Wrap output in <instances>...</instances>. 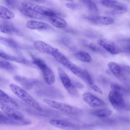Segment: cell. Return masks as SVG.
Segmentation results:
<instances>
[{
  "mask_svg": "<svg viewBox=\"0 0 130 130\" xmlns=\"http://www.w3.org/2000/svg\"><path fill=\"white\" fill-rule=\"evenodd\" d=\"M87 19L93 23L103 25H110L115 22V20L112 18L105 16H92L88 17Z\"/></svg>",
  "mask_w": 130,
  "mask_h": 130,
  "instance_id": "cell-13",
  "label": "cell"
},
{
  "mask_svg": "<svg viewBox=\"0 0 130 130\" xmlns=\"http://www.w3.org/2000/svg\"><path fill=\"white\" fill-rule=\"evenodd\" d=\"M101 3L102 5L107 7L114 9L127 7L125 4L116 1L102 0L101 1Z\"/></svg>",
  "mask_w": 130,
  "mask_h": 130,
  "instance_id": "cell-21",
  "label": "cell"
},
{
  "mask_svg": "<svg viewBox=\"0 0 130 130\" xmlns=\"http://www.w3.org/2000/svg\"><path fill=\"white\" fill-rule=\"evenodd\" d=\"M0 31L3 33L9 35H19L20 31L11 23L5 21L0 24Z\"/></svg>",
  "mask_w": 130,
  "mask_h": 130,
  "instance_id": "cell-14",
  "label": "cell"
},
{
  "mask_svg": "<svg viewBox=\"0 0 130 130\" xmlns=\"http://www.w3.org/2000/svg\"><path fill=\"white\" fill-rule=\"evenodd\" d=\"M34 48L38 51L52 55L57 48L41 41H35L33 43Z\"/></svg>",
  "mask_w": 130,
  "mask_h": 130,
  "instance_id": "cell-11",
  "label": "cell"
},
{
  "mask_svg": "<svg viewBox=\"0 0 130 130\" xmlns=\"http://www.w3.org/2000/svg\"><path fill=\"white\" fill-rule=\"evenodd\" d=\"M122 68L123 70H124L127 73L130 74V67L127 66H122Z\"/></svg>",
  "mask_w": 130,
  "mask_h": 130,
  "instance_id": "cell-35",
  "label": "cell"
},
{
  "mask_svg": "<svg viewBox=\"0 0 130 130\" xmlns=\"http://www.w3.org/2000/svg\"><path fill=\"white\" fill-rule=\"evenodd\" d=\"M31 121L27 119L18 120L10 117L3 112H0V124L9 125H23L30 124Z\"/></svg>",
  "mask_w": 130,
  "mask_h": 130,
  "instance_id": "cell-9",
  "label": "cell"
},
{
  "mask_svg": "<svg viewBox=\"0 0 130 130\" xmlns=\"http://www.w3.org/2000/svg\"><path fill=\"white\" fill-rule=\"evenodd\" d=\"M5 2L8 5L11 6L13 4L12 1H11L10 0H6L5 1Z\"/></svg>",
  "mask_w": 130,
  "mask_h": 130,
  "instance_id": "cell-38",
  "label": "cell"
},
{
  "mask_svg": "<svg viewBox=\"0 0 130 130\" xmlns=\"http://www.w3.org/2000/svg\"><path fill=\"white\" fill-rule=\"evenodd\" d=\"M49 122L52 125L62 129H70L73 128L75 127L73 124L62 120H50Z\"/></svg>",
  "mask_w": 130,
  "mask_h": 130,
  "instance_id": "cell-16",
  "label": "cell"
},
{
  "mask_svg": "<svg viewBox=\"0 0 130 130\" xmlns=\"http://www.w3.org/2000/svg\"><path fill=\"white\" fill-rule=\"evenodd\" d=\"M20 11L24 15L34 19H41L44 18L43 15L39 14L36 12L23 7L19 9Z\"/></svg>",
  "mask_w": 130,
  "mask_h": 130,
  "instance_id": "cell-22",
  "label": "cell"
},
{
  "mask_svg": "<svg viewBox=\"0 0 130 130\" xmlns=\"http://www.w3.org/2000/svg\"><path fill=\"white\" fill-rule=\"evenodd\" d=\"M58 71L64 87L69 93L74 96H78L79 94L76 87L73 84L72 81L64 71L61 68H58Z\"/></svg>",
  "mask_w": 130,
  "mask_h": 130,
  "instance_id": "cell-6",
  "label": "cell"
},
{
  "mask_svg": "<svg viewBox=\"0 0 130 130\" xmlns=\"http://www.w3.org/2000/svg\"><path fill=\"white\" fill-rule=\"evenodd\" d=\"M66 6L70 8L75 10L79 8L80 6L78 4L73 3H69L66 4Z\"/></svg>",
  "mask_w": 130,
  "mask_h": 130,
  "instance_id": "cell-32",
  "label": "cell"
},
{
  "mask_svg": "<svg viewBox=\"0 0 130 130\" xmlns=\"http://www.w3.org/2000/svg\"><path fill=\"white\" fill-rule=\"evenodd\" d=\"M43 101L51 107L71 115L78 116L83 113L81 109L66 104L47 99H43Z\"/></svg>",
  "mask_w": 130,
  "mask_h": 130,
  "instance_id": "cell-2",
  "label": "cell"
},
{
  "mask_svg": "<svg viewBox=\"0 0 130 130\" xmlns=\"http://www.w3.org/2000/svg\"><path fill=\"white\" fill-rule=\"evenodd\" d=\"M72 83L76 87H77L79 88H83L84 87V85L83 84L78 82L72 81Z\"/></svg>",
  "mask_w": 130,
  "mask_h": 130,
  "instance_id": "cell-34",
  "label": "cell"
},
{
  "mask_svg": "<svg viewBox=\"0 0 130 130\" xmlns=\"http://www.w3.org/2000/svg\"><path fill=\"white\" fill-rule=\"evenodd\" d=\"M108 65L111 71L118 78L121 77L122 70L121 67L116 63L112 62H109Z\"/></svg>",
  "mask_w": 130,
  "mask_h": 130,
  "instance_id": "cell-23",
  "label": "cell"
},
{
  "mask_svg": "<svg viewBox=\"0 0 130 130\" xmlns=\"http://www.w3.org/2000/svg\"><path fill=\"white\" fill-rule=\"evenodd\" d=\"M108 97L110 102L115 108L118 110L124 109L125 103L121 93L112 90L110 91Z\"/></svg>",
  "mask_w": 130,
  "mask_h": 130,
  "instance_id": "cell-8",
  "label": "cell"
},
{
  "mask_svg": "<svg viewBox=\"0 0 130 130\" xmlns=\"http://www.w3.org/2000/svg\"><path fill=\"white\" fill-rule=\"evenodd\" d=\"M26 26L28 28L33 29L48 30L52 28L51 26L47 23L34 20L27 21Z\"/></svg>",
  "mask_w": 130,
  "mask_h": 130,
  "instance_id": "cell-15",
  "label": "cell"
},
{
  "mask_svg": "<svg viewBox=\"0 0 130 130\" xmlns=\"http://www.w3.org/2000/svg\"><path fill=\"white\" fill-rule=\"evenodd\" d=\"M0 107L5 114L10 117L18 120L24 119L22 113L1 100H0Z\"/></svg>",
  "mask_w": 130,
  "mask_h": 130,
  "instance_id": "cell-10",
  "label": "cell"
},
{
  "mask_svg": "<svg viewBox=\"0 0 130 130\" xmlns=\"http://www.w3.org/2000/svg\"><path fill=\"white\" fill-rule=\"evenodd\" d=\"M32 63L42 71L44 79L48 85H53L55 82V75L50 68L43 60L33 57Z\"/></svg>",
  "mask_w": 130,
  "mask_h": 130,
  "instance_id": "cell-4",
  "label": "cell"
},
{
  "mask_svg": "<svg viewBox=\"0 0 130 130\" xmlns=\"http://www.w3.org/2000/svg\"><path fill=\"white\" fill-rule=\"evenodd\" d=\"M127 49H128L129 51L130 52V46H127Z\"/></svg>",
  "mask_w": 130,
  "mask_h": 130,
  "instance_id": "cell-39",
  "label": "cell"
},
{
  "mask_svg": "<svg viewBox=\"0 0 130 130\" xmlns=\"http://www.w3.org/2000/svg\"><path fill=\"white\" fill-rule=\"evenodd\" d=\"M49 19L51 24L56 27L64 28L68 26L67 22L64 19L57 15L50 17Z\"/></svg>",
  "mask_w": 130,
  "mask_h": 130,
  "instance_id": "cell-19",
  "label": "cell"
},
{
  "mask_svg": "<svg viewBox=\"0 0 130 130\" xmlns=\"http://www.w3.org/2000/svg\"><path fill=\"white\" fill-rule=\"evenodd\" d=\"M89 47L91 50L95 52L100 51L101 50L100 47L93 42L90 43L89 45Z\"/></svg>",
  "mask_w": 130,
  "mask_h": 130,
  "instance_id": "cell-33",
  "label": "cell"
},
{
  "mask_svg": "<svg viewBox=\"0 0 130 130\" xmlns=\"http://www.w3.org/2000/svg\"><path fill=\"white\" fill-rule=\"evenodd\" d=\"M124 109L130 110V103H125Z\"/></svg>",
  "mask_w": 130,
  "mask_h": 130,
  "instance_id": "cell-36",
  "label": "cell"
},
{
  "mask_svg": "<svg viewBox=\"0 0 130 130\" xmlns=\"http://www.w3.org/2000/svg\"><path fill=\"white\" fill-rule=\"evenodd\" d=\"M22 5L24 8L33 10L43 16L50 17L57 15V13L52 9L30 2H23Z\"/></svg>",
  "mask_w": 130,
  "mask_h": 130,
  "instance_id": "cell-5",
  "label": "cell"
},
{
  "mask_svg": "<svg viewBox=\"0 0 130 130\" xmlns=\"http://www.w3.org/2000/svg\"><path fill=\"white\" fill-rule=\"evenodd\" d=\"M80 1L86 6L92 16H97L98 14V9L96 4L94 1L90 0Z\"/></svg>",
  "mask_w": 130,
  "mask_h": 130,
  "instance_id": "cell-20",
  "label": "cell"
},
{
  "mask_svg": "<svg viewBox=\"0 0 130 130\" xmlns=\"http://www.w3.org/2000/svg\"><path fill=\"white\" fill-rule=\"evenodd\" d=\"M0 42L6 46L12 48H17L20 47L19 44L15 41L2 36L0 37Z\"/></svg>",
  "mask_w": 130,
  "mask_h": 130,
  "instance_id": "cell-26",
  "label": "cell"
},
{
  "mask_svg": "<svg viewBox=\"0 0 130 130\" xmlns=\"http://www.w3.org/2000/svg\"><path fill=\"white\" fill-rule=\"evenodd\" d=\"M0 17L5 19H11L15 17L14 13L10 10L5 7L0 6Z\"/></svg>",
  "mask_w": 130,
  "mask_h": 130,
  "instance_id": "cell-25",
  "label": "cell"
},
{
  "mask_svg": "<svg viewBox=\"0 0 130 130\" xmlns=\"http://www.w3.org/2000/svg\"><path fill=\"white\" fill-rule=\"evenodd\" d=\"M52 56L59 62L69 69L75 75L82 78L83 70L70 61L58 49L54 53Z\"/></svg>",
  "mask_w": 130,
  "mask_h": 130,
  "instance_id": "cell-3",
  "label": "cell"
},
{
  "mask_svg": "<svg viewBox=\"0 0 130 130\" xmlns=\"http://www.w3.org/2000/svg\"><path fill=\"white\" fill-rule=\"evenodd\" d=\"M127 11L128 8L126 7L115 9L108 13L111 15H119L126 13Z\"/></svg>",
  "mask_w": 130,
  "mask_h": 130,
  "instance_id": "cell-29",
  "label": "cell"
},
{
  "mask_svg": "<svg viewBox=\"0 0 130 130\" xmlns=\"http://www.w3.org/2000/svg\"><path fill=\"white\" fill-rule=\"evenodd\" d=\"M121 41L127 44L128 45L127 46H130V39L123 40Z\"/></svg>",
  "mask_w": 130,
  "mask_h": 130,
  "instance_id": "cell-37",
  "label": "cell"
},
{
  "mask_svg": "<svg viewBox=\"0 0 130 130\" xmlns=\"http://www.w3.org/2000/svg\"><path fill=\"white\" fill-rule=\"evenodd\" d=\"M10 89L17 96L36 110L41 112L42 108L36 100L25 90L13 84L9 85Z\"/></svg>",
  "mask_w": 130,
  "mask_h": 130,
  "instance_id": "cell-1",
  "label": "cell"
},
{
  "mask_svg": "<svg viewBox=\"0 0 130 130\" xmlns=\"http://www.w3.org/2000/svg\"><path fill=\"white\" fill-rule=\"evenodd\" d=\"M0 68L7 70H12L14 69L13 66L10 63L3 61H0Z\"/></svg>",
  "mask_w": 130,
  "mask_h": 130,
  "instance_id": "cell-31",
  "label": "cell"
},
{
  "mask_svg": "<svg viewBox=\"0 0 130 130\" xmlns=\"http://www.w3.org/2000/svg\"><path fill=\"white\" fill-rule=\"evenodd\" d=\"M94 115L101 117H106L111 115L112 113L111 110L107 109H98L93 112Z\"/></svg>",
  "mask_w": 130,
  "mask_h": 130,
  "instance_id": "cell-28",
  "label": "cell"
},
{
  "mask_svg": "<svg viewBox=\"0 0 130 130\" xmlns=\"http://www.w3.org/2000/svg\"><path fill=\"white\" fill-rule=\"evenodd\" d=\"M81 78L84 80L94 91L101 94H102L103 92L102 90L94 83L90 75L87 71L83 70Z\"/></svg>",
  "mask_w": 130,
  "mask_h": 130,
  "instance_id": "cell-18",
  "label": "cell"
},
{
  "mask_svg": "<svg viewBox=\"0 0 130 130\" xmlns=\"http://www.w3.org/2000/svg\"><path fill=\"white\" fill-rule=\"evenodd\" d=\"M82 97L86 103L92 107H101L105 105V102L102 100L90 93H84Z\"/></svg>",
  "mask_w": 130,
  "mask_h": 130,
  "instance_id": "cell-12",
  "label": "cell"
},
{
  "mask_svg": "<svg viewBox=\"0 0 130 130\" xmlns=\"http://www.w3.org/2000/svg\"><path fill=\"white\" fill-rule=\"evenodd\" d=\"M0 100L16 109H19L20 106L17 102L13 98L0 90Z\"/></svg>",
  "mask_w": 130,
  "mask_h": 130,
  "instance_id": "cell-17",
  "label": "cell"
},
{
  "mask_svg": "<svg viewBox=\"0 0 130 130\" xmlns=\"http://www.w3.org/2000/svg\"><path fill=\"white\" fill-rule=\"evenodd\" d=\"M0 55L2 57L9 60L24 64L29 63V62L25 59L9 55L3 52H1Z\"/></svg>",
  "mask_w": 130,
  "mask_h": 130,
  "instance_id": "cell-24",
  "label": "cell"
},
{
  "mask_svg": "<svg viewBox=\"0 0 130 130\" xmlns=\"http://www.w3.org/2000/svg\"><path fill=\"white\" fill-rule=\"evenodd\" d=\"M98 43L108 52L113 55L118 54L122 51L120 46L113 41L104 38L97 40Z\"/></svg>",
  "mask_w": 130,
  "mask_h": 130,
  "instance_id": "cell-7",
  "label": "cell"
},
{
  "mask_svg": "<svg viewBox=\"0 0 130 130\" xmlns=\"http://www.w3.org/2000/svg\"><path fill=\"white\" fill-rule=\"evenodd\" d=\"M111 87L112 90L119 93L122 95L127 92V91L125 88L118 84H112L111 85Z\"/></svg>",
  "mask_w": 130,
  "mask_h": 130,
  "instance_id": "cell-30",
  "label": "cell"
},
{
  "mask_svg": "<svg viewBox=\"0 0 130 130\" xmlns=\"http://www.w3.org/2000/svg\"><path fill=\"white\" fill-rule=\"evenodd\" d=\"M74 55L78 59L85 62H90L92 60L90 55L86 52H78L75 53Z\"/></svg>",
  "mask_w": 130,
  "mask_h": 130,
  "instance_id": "cell-27",
  "label": "cell"
}]
</instances>
